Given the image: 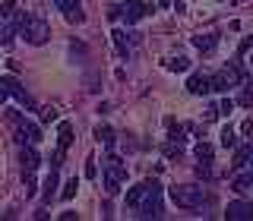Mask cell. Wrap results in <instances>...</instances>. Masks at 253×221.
<instances>
[{
    "label": "cell",
    "mask_w": 253,
    "mask_h": 221,
    "mask_svg": "<svg viewBox=\"0 0 253 221\" xmlns=\"http://www.w3.org/2000/svg\"><path fill=\"white\" fill-rule=\"evenodd\" d=\"M47 35H51L47 22H44V19H35V16H32L29 26H26V41H29V44H44V41H47Z\"/></svg>",
    "instance_id": "cell-4"
},
{
    "label": "cell",
    "mask_w": 253,
    "mask_h": 221,
    "mask_svg": "<svg viewBox=\"0 0 253 221\" xmlns=\"http://www.w3.org/2000/svg\"><path fill=\"white\" fill-rule=\"evenodd\" d=\"M42 120H44V123L57 120V110H54V108H44V110H42Z\"/></svg>",
    "instance_id": "cell-28"
},
{
    "label": "cell",
    "mask_w": 253,
    "mask_h": 221,
    "mask_svg": "<svg viewBox=\"0 0 253 221\" xmlns=\"http://www.w3.org/2000/svg\"><path fill=\"white\" fill-rule=\"evenodd\" d=\"M165 67H168L171 73H187V70H190V60H187V57H174V60L165 63Z\"/></svg>",
    "instance_id": "cell-19"
},
{
    "label": "cell",
    "mask_w": 253,
    "mask_h": 221,
    "mask_svg": "<svg viewBox=\"0 0 253 221\" xmlns=\"http://www.w3.org/2000/svg\"><path fill=\"white\" fill-rule=\"evenodd\" d=\"M193 152H196V158H200V161H212V146H209V142H196Z\"/></svg>",
    "instance_id": "cell-21"
},
{
    "label": "cell",
    "mask_w": 253,
    "mask_h": 221,
    "mask_svg": "<svg viewBox=\"0 0 253 221\" xmlns=\"http://www.w3.org/2000/svg\"><path fill=\"white\" fill-rule=\"evenodd\" d=\"M95 174H98V168H95V161H89V164H85V177L95 180Z\"/></svg>",
    "instance_id": "cell-31"
},
{
    "label": "cell",
    "mask_w": 253,
    "mask_h": 221,
    "mask_svg": "<svg viewBox=\"0 0 253 221\" xmlns=\"http://www.w3.org/2000/svg\"><path fill=\"white\" fill-rule=\"evenodd\" d=\"M146 193H149V180L139 184V186H130L126 189V205H130V209H139V202L146 199Z\"/></svg>",
    "instance_id": "cell-12"
},
{
    "label": "cell",
    "mask_w": 253,
    "mask_h": 221,
    "mask_svg": "<svg viewBox=\"0 0 253 221\" xmlns=\"http://www.w3.org/2000/svg\"><path fill=\"white\" fill-rule=\"evenodd\" d=\"M6 95H10V92H6L3 85H0V105H3V101H6Z\"/></svg>",
    "instance_id": "cell-33"
},
{
    "label": "cell",
    "mask_w": 253,
    "mask_h": 221,
    "mask_svg": "<svg viewBox=\"0 0 253 221\" xmlns=\"http://www.w3.org/2000/svg\"><path fill=\"white\" fill-rule=\"evenodd\" d=\"M95 139L105 142V146H114V130L111 126H95Z\"/></svg>",
    "instance_id": "cell-18"
},
{
    "label": "cell",
    "mask_w": 253,
    "mask_h": 221,
    "mask_svg": "<svg viewBox=\"0 0 253 221\" xmlns=\"http://www.w3.org/2000/svg\"><path fill=\"white\" fill-rule=\"evenodd\" d=\"M250 47H253V38H244V41H241V54H247Z\"/></svg>",
    "instance_id": "cell-32"
},
{
    "label": "cell",
    "mask_w": 253,
    "mask_h": 221,
    "mask_svg": "<svg viewBox=\"0 0 253 221\" xmlns=\"http://www.w3.org/2000/svg\"><path fill=\"white\" fill-rule=\"evenodd\" d=\"M0 85H3V89L10 92V95H13V98L19 101V105H26V108H35V101L29 98V95H26V89H22V85L16 82L13 76H0Z\"/></svg>",
    "instance_id": "cell-6"
},
{
    "label": "cell",
    "mask_w": 253,
    "mask_h": 221,
    "mask_svg": "<svg viewBox=\"0 0 253 221\" xmlns=\"http://www.w3.org/2000/svg\"><path fill=\"white\" fill-rule=\"evenodd\" d=\"M225 218L228 221H250L253 218V202H231L225 209Z\"/></svg>",
    "instance_id": "cell-7"
},
{
    "label": "cell",
    "mask_w": 253,
    "mask_h": 221,
    "mask_svg": "<svg viewBox=\"0 0 253 221\" xmlns=\"http://www.w3.org/2000/svg\"><path fill=\"white\" fill-rule=\"evenodd\" d=\"M70 142H73V126L63 120L57 126V148H70Z\"/></svg>",
    "instance_id": "cell-14"
},
{
    "label": "cell",
    "mask_w": 253,
    "mask_h": 221,
    "mask_svg": "<svg viewBox=\"0 0 253 221\" xmlns=\"http://www.w3.org/2000/svg\"><path fill=\"white\" fill-rule=\"evenodd\" d=\"M124 6H126V22H136V19H142L152 6L149 3H142V0H124Z\"/></svg>",
    "instance_id": "cell-10"
},
{
    "label": "cell",
    "mask_w": 253,
    "mask_h": 221,
    "mask_svg": "<svg viewBox=\"0 0 253 221\" xmlns=\"http://www.w3.org/2000/svg\"><path fill=\"white\" fill-rule=\"evenodd\" d=\"M76 189H79L76 177H73V180H67V184H63V189H60V199H63V202H70V199L76 196Z\"/></svg>",
    "instance_id": "cell-20"
},
{
    "label": "cell",
    "mask_w": 253,
    "mask_h": 221,
    "mask_svg": "<svg viewBox=\"0 0 253 221\" xmlns=\"http://www.w3.org/2000/svg\"><path fill=\"white\" fill-rule=\"evenodd\" d=\"M250 63H253V54H250Z\"/></svg>",
    "instance_id": "cell-35"
},
{
    "label": "cell",
    "mask_w": 253,
    "mask_h": 221,
    "mask_svg": "<svg viewBox=\"0 0 253 221\" xmlns=\"http://www.w3.org/2000/svg\"><path fill=\"white\" fill-rule=\"evenodd\" d=\"M253 152V146H244V148H237V155H234V168H244L247 164V158Z\"/></svg>",
    "instance_id": "cell-23"
},
{
    "label": "cell",
    "mask_w": 253,
    "mask_h": 221,
    "mask_svg": "<svg viewBox=\"0 0 253 221\" xmlns=\"http://www.w3.org/2000/svg\"><path fill=\"white\" fill-rule=\"evenodd\" d=\"M13 10H16V0H3V3H0V19H10Z\"/></svg>",
    "instance_id": "cell-25"
},
{
    "label": "cell",
    "mask_w": 253,
    "mask_h": 221,
    "mask_svg": "<svg viewBox=\"0 0 253 221\" xmlns=\"http://www.w3.org/2000/svg\"><path fill=\"white\" fill-rule=\"evenodd\" d=\"M187 92H190V95H209V92H212V79H206V76H190V79H187Z\"/></svg>",
    "instance_id": "cell-11"
},
{
    "label": "cell",
    "mask_w": 253,
    "mask_h": 221,
    "mask_svg": "<svg viewBox=\"0 0 253 221\" xmlns=\"http://www.w3.org/2000/svg\"><path fill=\"white\" fill-rule=\"evenodd\" d=\"M54 186H57V171L51 168V174H47V180H44V199H51V196H54Z\"/></svg>",
    "instance_id": "cell-22"
},
{
    "label": "cell",
    "mask_w": 253,
    "mask_h": 221,
    "mask_svg": "<svg viewBox=\"0 0 253 221\" xmlns=\"http://www.w3.org/2000/svg\"><path fill=\"white\" fill-rule=\"evenodd\" d=\"M124 180H126V168L121 164V158H117V155H108L105 158V193L108 196H117Z\"/></svg>",
    "instance_id": "cell-1"
},
{
    "label": "cell",
    "mask_w": 253,
    "mask_h": 221,
    "mask_svg": "<svg viewBox=\"0 0 253 221\" xmlns=\"http://www.w3.org/2000/svg\"><path fill=\"white\" fill-rule=\"evenodd\" d=\"M221 146H225V148H234L237 146V136H234L231 126H225V130H221Z\"/></svg>",
    "instance_id": "cell-24"
},
{
    "label": "cell",
    "mask_w": 253,
    "mask_h": 221,
    "mask_svg": "<svg viewBox=\"0 0 253 221\" xmlns=\"http://www.w3.org/2000/svg\"><path fill=\"white\" fill-rule=\"evenodd\" d=\"M253 186V174H237V177L231 180V189H234V193H247V189Z\"/></svg>",
    "instance_id": "cell-15"
},
{
    "label": "cell",
    "mask_w": 253,
    "mask_h": 221,
    "mask_svg": "<svg viewBox=\"0 0 253 221\" xmlns=\"http://www.w3.org/2000/svg\"><path fill=\"white\" fill-rule=\"evenodd\" d=\"M237 105H244V108H253V85H250V89H244V95L237 98Z\"/></svg>",
    "instance_id": "cell-26"
},
{
    "label": "cell",
    "mask_w": 253,
    "mask_h": 221,
    "mask_svg": "<svg viewBox=\"0 0 253 221\" xmlns=\"http://www.w3.org/2000/svg\"><path fill=\"white\" fill-rule=\"evenodd\" d=\"M241 133H244V136H250V139H253V117H247V120H244Z\"/></svg>",
    "instance_id": "cell-29"
},
{
    "label": "cell",
    "mask_w": 253,
    "mask_h": 221,
    "mask_svg": "<svg viewBox=\"0 0 253 221\" xmlns=\"http://www.w3.org/2000/svg\"><path fill=\"white\" fill-rule=\"evenodd\" d=\"M171 199L177 209H196L203 202V186L187 184V186H171Z\"/></svg>",
    "instance_id": "cell-2"
},
{
    "label": "cell",
    "mask_w": 253,
    "mask_h": 221,
    "mask_svg": "<svg viewBox=\"0 0 253 221\" xmlns=\"http://www.w3.org/2000/svg\"><path fill=\"white\" fill-rule=\"evenodd\" d=\"M111 41H114V47H117L121 54L130 51V44H126V32H121V29H114V32H111Z\"/></svg>",
    "instance_id": "cell-17"
},
{
    "label": "cell",
    "mask_w": 253,
    "mask_h": 221,
    "mask_svg": "<svg viewBox=\"0 0 253 221\" xmlns=\"http://www.w3.org/2000/svg\"><path fill=\"white\" fill-rule=\"evenodd\" d=\"M193 44L200 47V51H212V47L218 44V35H196V38H193Z\"/></svg>",
    "instance_id": "cell-16"
},
{
    "label": "cell",
    "mask_w": 253,
    "mask_h": 221,
    "mask_svg": "<svg viewBox=\"0 0 253 221\" xmlns=\"http://www.w3.org/2000/svg\"><path fill=\"white\" fill-rule=\"evenodd\" d=\"M26 196H35V180H32V174H26Z\"/></svg>",
    "instance_id": "cell-30"
},
{
    "label": "cell",
    "mask_w": 253,
    "mask_h": 221,
    "mask_svg": "<svg viewBox=\"0 0 253 221\" xmlns=\"http://www.w3.org/2000/svg\"><path fill=\"white\" fill-rule=\"evenodd\" d=\"M136 212L142 218H158L162 215V186H158L155 180H149V193H146V199L139 202Z\"/></svg>",
    "instance_id": "cell-3"
},
{
    "label": "cell",
    "mask_w": 253,
    "mask_h": 221,
    "mask_svg": "<svg viewBox=\"0 0 253 221\" xmlns=\"http://www.w3.org/2000/svg\"><path fill=\"white\" fill-rule=\"evenodd\" d=\"M250 158H253V152H250ZM250 174H253V161H250Z\"/></svg>",
    "instance_id": "cell-34"
},
{
    "label": "cell",
    "mask_w": 253,
    "mask_h": 221,
    "mask_svg": "<svg viewBox=\"0 0 253 221\" xmlns=\"http://www.w3.org/2000/svg\"><path fill=\"white\" fill-rule=\"evenodd\" d=\"M57 6L63 10L67 22H83V19H85V13H83V6H79V0H57Z\"/></svg>",
    "instance_id": "cell-9"
},
{
    "label": "cell",
    "mask_w": 253,
    "mask_h": 221,
    "mask_svg": "<svg viewBox=\"0 0 253 221\" xmlns=\"http://www.w3.org/2000/svg\"><path fill=\"white\" fill-rule=\"evenodd\" d=\"M16 139L22 142V146H35V142H42V130H38L35 123H26V120H19V133H16Z\"/></svg>",
    "instance_id": "cell-8"
},
{
    "label": "cell",
    "mask_w": 253,
    "mask_h": 221,
    "mask_svg": "<svg viewBox=\"0 0 253 221\" xmlns=\"http://www.w3.org/2000/svg\"><path fill=\"white\" fill-rule=\"evenodd\" d=\"M237 82H241V70H237V67H228V70H221V73L212 76V89H215V92H228Z\"/></svg>",
    "instance_id": "cell-5"
},
{
    "label": "cell",
    "mask_w": 253,
    "mask_h": 221,
    "mask_svg": "<svg viewBox=\"0 0 253 221\" xmlns=\"http://www.w3.org/2000/svg\"><path fill=\"white\" fill-rule=\"evenodd\" d=\"M38 164H42V158H38L35 148H22V174H32Z\"/></svg>",
    "instance_id": "cell-13"
},
{
    "label": "cell",
    "mask_w": 253,
    "mask_h": 221,
    "mask_svg": "<svg viewBox=\"0 0 253 221\" xmlns=\"http://www.w3.org/2000/svg\"><path fill=\"white\" fill-rule=\"evenodd\" d=\"M231 110H234V101H231V98H225V101L218 105V114H221V117H231Z\"/></svg>",
    "instance_id": "cell-27"
}]
</instances>
